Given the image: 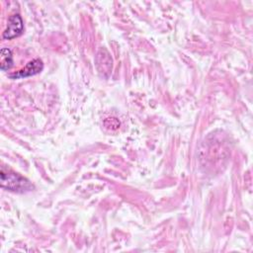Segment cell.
Instances as JSON below:
<instances>
[{
	"mask_svg": "<svg viewBox=\"0 0 253 253\" xmlns=\"http://www.w3.org/2000/svg\"><path fill=\"white\" fill-rule=\"evenodd\" d=\"M24 31V22L20 14H13L8 19V24L2 34L4 40H12L22 35Z\"/></svg>",
	"mask_w": 253,
	"mask_h": 253,
	"instance_id": "2",
	"label": "cell"
},
{
	"mask_svg": "<svg viewBox=\"0 0 253 253\" xmlns=\"http://www.w3.org/2000/svg\"><path fill=\"white\" fill-rule=\"evenodd\" d=\"M43 68V63L42 59L40 58H35L31 60L30 62L27 63V65L23 68L20 69L12 74H9V77L11 79H19V78H25V77H30L33 75H36L40 73Z\"/></svg>",
	"mask_w": 253,
	"mask_h": 253,
	"instance_id": "3",
	"label": "cell"
},
{
	"mask_svg": "<svg viewBox=\"0 0 253 253\" xmlns=\"http://www.w3.org/2000/svg\"><path fill=\"white\" fill-rule=\"evenodd\" d=\"M0 182L3 189L15 193H26L34 189V186L27 178L10 169H6L4 166L1 167Z\"/></svg>",
	"mask_w": 253,
	"mask_h": 253,
	"instance_id": "1",
	"label": "cell"
},
{
	"mask_svg": "<svg viewBox=\"0 0 253 253\" xmlns=\"http://www.w3.org/2000/svg\"><path fill=\"white\" fill-rule=\"evenodd\" d=\"M13 66V55L12 51L8 47H3L1 49V61H0V68L3 71L10 69Z\"/></svg>",
	"mask_w": 253,
	"mask_h": 253,
	"instance_id": "4",
	"label": "cell"
}]
</instances>
